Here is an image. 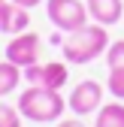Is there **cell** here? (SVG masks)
Listing matches in <instances>:
<instances>
[{
    "label": "cell",
    "instance_id": "obj_1",
    "mask_svg": "<svg viewBox=\"0 0 124 127\" xmlns=\"http://www.w3.org/2000/svg\"><path fill=\"white\" fill-rule=\"evenodd\" d=\"M18 112L27 118V121H33V124H55L64 118V94L55 91V88H42V85H30L18 94Z\"/></svg>",
    "mask_w": 124,
    "mask_h": 127
},
{
    "label": "cell",
    "instance_id": "obj_2",
    "mask_svg": "<svg viewBox=\"0 0 124 127\" xmlns=\"http://www.w3.org/2000/svg\"><path fill=\"white\" fill-rule=\"evenodd\" d=\"M64 61L67 64H91L106 55V49H109V33H106L103 24H85L79 30H73V33H67L64 39Z\"/></svg>",
    "mask_w": 124,
    "mask_h": 127
},
{
    "label": "cell",
    "instance_id": "obj_3",
    "mask_svg": "<svg viewBox=\"0 0 124 127\" xmlns=\"http://www.w3.org/2000/svg\"><path fill=\"white\" fill-rule=\"evenodd\" d=\"M45 15H49V21L64 30V33H73V30H79L88 24V6L82 0H45Z\"/></svg>",
    "mask_w": 124,
    "mask_h": 127
},
{
    "label": "cell",
    "instance_id": "obj_4",
    "mask_svg": "<svg viewBox=\"0 0 124 127\" xmlns=\"http://www.w3.org/2000/svg\"><path fill=\"white\" fill-rule=\"evenodd\" d=\"M103 94L106 88L97 82V79H85V82H79L73 91H70V97H67V109L73 115H97V109L103 106Z\"/></svg>",
    "mask_w": 124,
    "mask_h": 127
},
{
    "label": "cell",
    "instance_id": "obj_5",
    "mask_svg": "<svg viewBox=\"0 0 124 127\" xmlns=\"http://www.w3.org/2000/svg\"><path fill=\"white\" fill-rule=\"evenodd\" d=\"M21 76L30 85H42V88L61 91L67 85V79H70V67H67V61H45V64L36 61V64H30V67H24Z\"/></svg>",
    "mask_w": 124,
    "mask_h": 127
},
{
    "label": "cell",
    "instance_id": "obj_6",
    "mask_svg": "<svg viewBox=\"0 0 124 127\" xmlns=\"http://www.w3.org/2000/svg\"><path fill=\"white\" fill-rule=\"evenodd\" d=\"M39 49H42V42H39L36 33H30V30L15 33V36L6 42V61L24 70V67H30V64L39 61Z\"/></svg>",
    "mask_w": 124,
    "mask_h": 127
},
{
    "label": "cell",
    "instance_id": "obj_7",
    "mask_svg": "<svg viewBox=\"0 0 124 127\" xmlns=\"http://www.w3.org/2000/svg\"><path fill=\"white\" fill-rule=\"evenodd\" d=\"M30 27V12L27 6H18V3H12V0H6L3 6H0V33H24V30Z\"/></svg>",
    "mask_w": 124,
    "mask_h": 127
},
{
    "label": "cell",
    "instance_id": "obj_8",
    "mask_svg": "<svg viewBox=\"0 0 124 127\" xmlns=\"http://www.w3.org/2000/svg\"><path fill=\"white\" fill-rule=\"evenodd\" d=\"M88 15L91 21H97L103 27H112L124 18V0H88Z\"/></svg>",
    "mask_w": 124,
    "mask_h": 127
},
{
    "label": "cell",
    "instance_id": "obj_9",
    "mask_svg": "<svg viewBox=\"0 0 124 127\" xmlns=\"http://www.w3.org/2000/svg\"><path fill=\"white\" fill-rule=\"evenodd\" d=\"M94 127H124V100L103 103V106L97 109Z\"/></svg>",
    "mask_w": 124,
    "mask_h": 127
},
{
    "label": "cell",
    "instance_id": "obj_10",
    "mask_svg": "<svg viewBox=\"0 0 124 127\" xmlns=\"http://www.w3.org/2000/svg\"><path fill=\"white\" fill-rule=\"evenodd\" d=\"M21 67H15V64L9 61H0V97H6V94H12L15 88H18L21 82Z\"/></svg>",
    "mask_w": 124,
    "mask_h": 127
},
{
    "label": "cell",
    "instance_id": "obj_11",
    "mask_svg": "<svg viewBox=\"0 0 124 127\" xmlns=\"http://www.w3.org/2000/svg\"><path fill=\"white\" fill-rule=\"evenodd\" d=\"M106 88L115 100H124V67H115L109 70V79H106Z\"/></svg>",
    "mask_w": 124,
    "mask_h": 127
},
{
    "label": "cell",
    "instance_id": "obj_12",
    "mask_svg": "<svg viewBox=\"0 0 124 127\" xmlns=\"http://www.w3.org/2000/svg\"><path fill=\"white\" fill-rule=\"evenodd\" d=\"M106 67L109 70H115V67H124V39H115V42H109V49H106Z\"/></svg>",
    "mask_w": 124,
    "mask_h": 127
},
{
    "label": "cell",
    "instance_id": "obj_13",
    "mask_svg": "<svg viewBox=\"0 0 124 127\" xmlns=\"http://www.w3.org/2000/svg\"><path fill=\"white\" fill-rule=\"evenodd\" d=\"M21 112L18 106H9V103H0V127H21Z\"/></svg>",
    "mask_w": 124,
    "mask_h": 127
},
{
    "label": "cell",
    "instance_id": "obj_14",
    "mask_svg": "<svg viewBox=\"0 0 124 127\" xmlns=\"http://www.w3.org/2000/svg\"><path fill=\"white\" fill-rule=\"evenodd\" d=\"M55 127H88V124L76 115V118H61V121H55Z\"/></svg>",
    "mask_w": 124,
    "mask_h": 127
},
{
    "label": "cell",
    "instance_id": "obj_15",
    "mask_svg": "<svg viewBox=\"0 0 124 127\" xmlns=\"http://www.w3.org/2000/svg\"><path fill=\"white\" fill-rule=\"evenodd\" d=\"M12 3H18V6H27V9H33V6H39L42 0H12Z\"/></svg>",
    "mask_w": 124,
    "mask_h": 127
},
{
    "label": "cell",
    "instance_id": "obj_16",
    "mask_svg": "<svg viewBox=\"0 0 124 127\" xmlns=\"http://www.w3.org/2000/svg\"><path fill=\"white\" fill-rule=\"evenodd\" d=\"M3 3H6V0H0V6H3Z\"/></svg>",
    "mask_w": 124,
    "mask_h": 127
}]
</instances>
